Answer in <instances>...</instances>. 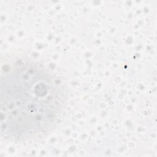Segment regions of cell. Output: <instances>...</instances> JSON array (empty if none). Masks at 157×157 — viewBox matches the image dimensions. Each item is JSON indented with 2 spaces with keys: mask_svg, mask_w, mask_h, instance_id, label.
Masks as SVG:
<instances>
[{
  "mask_svg": "<svg viewBox=\"0 0 157 157\" xmlns=\"http://www.w3.org/2000/svg\"><path fill=\"white\" fill-rule=\"evenodd\" d=\"M63 90L48 71L34 63L12 69L1 80L2 134L28 139L54 128L64 107Z\"/></svg>",
  "mask_w": 157,
  "mask_h": 157,
  "instance_id": "6da1fadb",
  "label": "cell"
}]
</instances>
